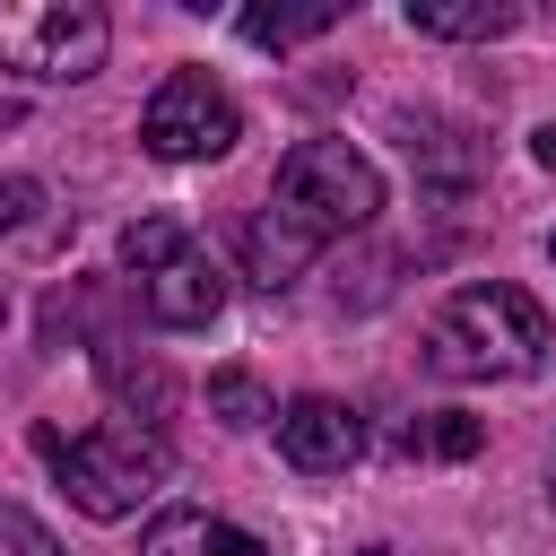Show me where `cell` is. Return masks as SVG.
I'll use <instances>...</instances> for the list:
<instances>
[{"instance_id":"obj_10","label":"cell","mask_w":556,"mask_h":556,"mask_svg":"<svg viewBox=\"0 0 556 556\" xmlns=\"http://www.w3.org/2000/svg\"><path fill=\"white\" fill-rule=\"evenodd\" d=\"M348 17V0H295V9H269V0H252L243 9V43H261V52H287V43H313V35H330Z\"/></svg>"},{"instance_id":"obj_1","label":"cell","mask_w":556,"mask_h":556,"mask_svg":"<svg viewBox=\"0 0 556 556\" xmlns=\"http://www.w3.org/2000/svg\"><path fill=\"white\" fill-rule=\"evenodd\" d=\"M374 208H382V174H374L365 148H348V139H295V148L278 156L269 208L243 226V269H252V287H269V295L295 287L304 261H321L339 235L374 226Z\"/></svg>"},{"instance_id":"obj_9","label":"cell","mask_w":556,"mask_h":556,"mask_svg":"<svg viewBox=\"0 0 556 556\" xmlns=\"http://www.w3.org/2000/svg\"><path fill=\"white\" fill-rule=\"evenodd\" d=\"M417 35H443V43H486V35H513L521 9L513 0H408L400 9Z\"/></svg>"},{"instance_id":"obj_6","label":"cell","mask_w":556,"mask_h":556,"mask_svg":"<svg viewBox=\"0 0 556 556\" xmlns=\"http://www.w3.org/2000/svg\"><path fill=\"white\" fill-rule=\"evenodd\" d=\"M278 452H287L295 469L330 478V469H348V460L365 452V417H356L348 400H330V391H304V400L278 408Z\"/></svg>"},{"instance_id":"obj_3","label":"cell","mask_w":556,"mask_h":556,"mask_svg":"<svg viewBox=\"0 0 556 556\" xmlns=\"http://www.w3.org/2000/svg\"><path fill=\"white\" fill-rule=\"evenodd\" d=\"M35 452L52 460L61 495L87 513V521H122L139 513V495L165 478V434L113 417V426H87V434H61V426H35Z\"/></svg>"},{"instance_id":"obj_20","label":"cell","mask_w":556,"mask_h":556,"mask_svg":"<svg viewBox=\"0 0 556 556\" xmlns=\"http://www.w3.org/2000/svg\"><path fill=\"white\" fill-rule=\"evenodd\" d=\"M547 261H556V235H547Z\"/></svg>"},{"instance_id":"obj_4","label":"cell","mask_w":556,"mask_h":556,"mask_svg":"<svg viewBox=\"0 0 556 556\" xmlns=\"http://www.w3.org/2000/svg\"><path fill=\"white\" fill-rule=\"evenodd\" d=\"M104 9L96 0H0V70L35 78V87H70L104 70Z\"/></svg>"},{"instance_id":"obj_19","label":"cell","mask_w":556,"mask_h":556,"mask_svg":"<svg viewBox=\"0 0 556 556\" xmlns=\"http://www.w3.org/2000/svg\"><path fill=\"white\" fill-rule=\"evenodd\" d=\"M365 556H391V547H365Z\"/></svg>"},{"instance_id":"obj_11","label":"cell","mask_w":556,"mask_h":556,"mask_svg":"<svg viewBox=\"0 0 556 556\" xmlns=\"http://www.w3.org/2000/svg\"><path fill=\"white\" fill-rule=\"evenodd\" d=\"M174 252H191V226H182V217H139V226H122V269H130V278H156Z\"/></svg>"},{"instance_id":"obj_13","label":"cell","mask_w":556,"mask_h":556,"mask_svg":"<svg viewBox=\"0 0 556 556\" xmlns=\"http://www.w3.org/2000/svg\"><path fill=\"white\" fill-rule=\"evenodd\" d=\"M104 382H113V391H122L130 408H148V426H156V417L174 408V382H165V365H130L122 348H104Z\"/></svg>"},{"instance_id":"obj_16","label":"cell","mask_w":556,"mask_h":556,"mask_svg":"<svg viewBox=\"0 0 556 556\" xmlns=\"http://www.w3.org/2000/svg\"><path fill=\"white\" fill-rule=\"evenodd\" d=\"M35 200H43V182H26V174H17V182H0V226H26V217H35Z\"/></svg>"},{"instance_id":"obj_17","label":"cell","mask_w":556,"mask_h":556,"mask_svg":"<svg viewBox=\"0 0 556 556\" xmlns=\"http://www.w3.org/2000/svg\"><path fill=\"white\" fill-rule=\"evenodd\" d=\"M530 148H539V165H556V122H547V130H539Z\"/></svg>"},{"instance_id":"obj_5","label":"cell","mask_w":556,"mask_h":556,"mask_svg":"<svg viewBox=\"0 0 556 556\" xmlns=\"http://www.w3.org/2000/svg\"><path fill=\"white\" fill-rule=\"evenodd\" d=\"M235 139H243V113H235V96H226L208 70H174V78L148 96V113H139V148L165 156V165L226 156Z\"/></svg>"},{"instance_id":"obj_15","label":"cell","mask_w":556,"mask_h":556,"mask_svg":"<svg viewBox=\"0 0 556 556\" xmlns=\"http://www.w3.org/2000/svg\"><path fill=\"white\" fill-rule=\"evenodd\" d=\"M0 556H61V539L35 521V513H17V504H0Z\"/></svg>"},{"instance_id":"obj_18","label":"cell","mask_w":556,"mask_h":556,"mask_svg":"<svg viewBox=\"0 0 556 556\" xmlns=\"http://www.w3.org/2000/svg\"><path fill=\"white\" fill-rule=\"evenodd\" d=\"M0 321H9V287H0Z\"/></svg>"},{"instance_id":"obj_12","label":"cell","mask_w":556,"mask_h":556,"mask_svg":"<svg viewBox=\"0 0 556 556\" xmlns=\"http://www.w3.org/2000/svg\"><path fill=\"white\" fill-rule=\"evenodd\" d=\"M208 408H217V417H226L235 434H252V426H269V417H278V408H269V391H261V382H252L243 365L208 374Z\"/></svg>"},{"instance_id":"obj_14","label":"cell","mask_w":556,"mask_h":556,"mask_svg":"<svg viewBox=\"0 0 556 556\" xmlns=\"http://www.w3.org/2000/svg\"><path fill=\"white\" fill-rule=\"evenodd\" d=\"M400 443H408V452H443V460H469V452L486 443V426H478V417H460V408H434V417H417Z\"/></svg>"},{"instance_id":"obj_8","label":"cell","mask_w":556,"mask_h":556,"mask_svg":"<svg viewBox=\"0 0 556 556\" xmlns=\"http://www.w3.org/2000/svg\"><path fill=\"white\" fill-rule=\"evenodd\" d=\"M139 556H261L252 530H235L226 513H200V504H174L139 530Z\"/></svg>"},{"instance_id":"obj_7","label":"cell","mask_w":556,"mask_h":556,"mask_svg":"<svg viewBox=\"0 0 556 556\" xmlns=\"http://www.w3.org/2000/svg\"><path fill=\"white\" fill-rule=\"evenodd\" d=\"M139 304H148V321H165V330H200V321L226 313V269L191 243V252H174L156 278H139Z\"/></svg>"},{"instance_id":"obj_2","label":"cell","mask_w":556,"mask_h":556,"mask_svg":"<svg viewBox=\"0 0 556 556\" xmlns=\"http://www.w3.org/2000/svg\"><path fill=\"white\" fill-rule=\"evenodd\" d=\"M539 356H547V313L504 278L460 287L426 321V365L443 382H521V374H539Z\"/></svg>"}]
</instances>
